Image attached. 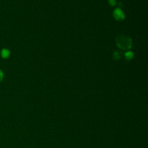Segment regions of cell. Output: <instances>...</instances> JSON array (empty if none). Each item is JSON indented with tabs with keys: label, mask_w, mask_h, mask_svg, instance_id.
<instances>
[{
	"label": "cell",
	"mask_w": 148,
	"mask_h": 148,
	"mask_svg": "<svg viewBox=\"0 0 148 148\" xmlns=\"http://www.w3.org/2000/svg\"><path fill=\"white\" fill-rule=\"evenodd\" d=\"M116 43L122 50H129L131 49L132 41L130 37L125 35H119L116 38Z\"/></svg>",
	"instance_id": "1"
},
{
	"label": "cell",
	"mask_w": 148,
	"mask_h": 148,
	"mask_svg": "<svg viewBox=\"0 0 148 148\" xmlns=\"http://www.w3.org/2000/svg\"><path fill=\"white\" fill-rule=\"evenodd\" d=\"M113 14H114V18L117 20H123L125 18V14H124L123 11L120 8L116 9L114 11Z\"/></svg>",
	"instance_id": "2"
},
{
	"label": "cell",
	"mask_w": 148,
	"mask_h": 148,
	"mask_svg": "<svg viewBox=\"0 0 148 148\" xmlns=\"http://www.w3.org/2000/svg\"><path fill=\"white\" fill-rule=\"evenodd\" d=\"M10 51L7 50V49H3L2 51H1V56H2L3 58H5V59H6V58H7L9 56H10Z\"/></svg>",
	"instance_id": "3"
},
{
	"label": "cell",
	"mask_w": 148,
	"mask_h": 148,
	"mask_svg": "<svg viewBox=\"0 0 148 148\" xmlns=\"http://www.w3.org/2000/svg\"><path fill=\"white\" fill-rule=\"evenodd\" d=\"M124 56H125V58L127 59V60H131V59L133 58V56H134V54H133L132 52L128 51L127 52V53H125Z\"/></svg>",
	"instance_id": "4"
},
{
	"label": "cell",
	"mask_w": 148,
	"mask_h": 148,
	"mask_svg": "<svg viewBox=\"0 0 148 148\" xmlns=\"http://www.w3.org/2000/svg\"><path fill=\"white\" fill-rule=\"evenodd\" d=\"M121 53H119V51H116L114 54V59H120V58H121Z\"/></svg>",
	"instance_id": "5"
},
{
	"label": "cell",
	"mask_w": 148,
	"mask_h": 148,
	"mask_svg": "<svg viewBox=\"0 0 148 148\" xmlns=\"http://www.w3.org/2000/svg\"><path fill=\"white\" fill-rule=\"evenodd\" d=\"M108 3L111 6H115L116 4V0H108Z\"/></svg>",
	"instance_id": "6"
},
{
	"label": "cell",
	"mask_w": 148,
	"mask_h": 148,
	"mask_svg": "<svg viewBox=\"0 0 148 148\" xmlns=\"http://www.w3.org/2000/svg\"><path fill=\"white\" fill-rule=\"evenodd\" d=\"M3 78H4V74H3V72L0 70V82L2 80Z\"/></svg>",
	"instance_id": "7"
}]
</instances>
